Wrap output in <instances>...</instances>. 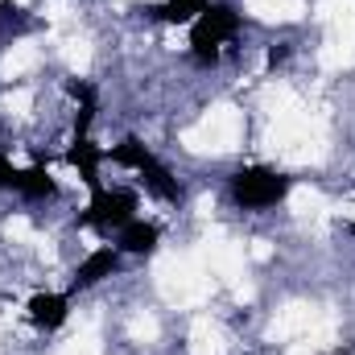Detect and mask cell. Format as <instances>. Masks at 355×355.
Listing matches in <instances>:
<instances>
[{"label": "cell", "instance_id": "8", "mask_svg": "<svg viewBox=\"0 0 355 355\" xmlns=\"http://www.w3.org/2000/svg\"><path fill=\"white\" fill-rule=\"evenodd\" d=\"M157 240H162L157 223L132 219V223H124V227H120V252H128V257H149V252L157 248Z\"/></svg>", "mask_w": 355, "mask_h": 355}, {"label": "cell", "instance_id": "3", "mask_svg": "<svg viewBox=\"0 0 355 355\" xmlns=\"http://www.w3.org/2000/svg\"><path fill=\"white\" fill-rule=\"evenodd\" d=\"M285 194H289V178L277 174V170L244 166V170L232 174V198H236V207H244V211H268V207H277Z\"/></svg>", "mask_w": 355, "mask_h": 355}, {"label": "cell", "instance_id": "5", "mask_svg": "<svg viewBox=\"0 0 355 355\" xmlns=\"http://www.w3.org/2000/svg\"><path fill=\"white\" fill-rule=\"evenodd\" d=\"M25 310H29V322L37 331H58L71 314V297L67 293H33Z\"/></svg>", "mask_w": 355, "mask_h": 355}, {"label": "cell", "instance_id": "7", "mask_svg": "<svg viewBox=\"0 0 355 355\" xmlns=\"http://www.w3.org/2000/svg\"><path fill=\"white\" fill-rule=\"evenodd\" d=\"M67 162L79 170V178L91 186V194H95V190H103V186H99V162H103V149H99L91 137H75V141H71Z\"/></svg>", "mask_w": 355, "mask_h": 355}, {"label": "cell", "instance_id": "2", "mask_svg": "<svg viewBox=\"0 0 355 355\" xmlns=\"http://www.w3.org/2000/svg\"><path fill=\"white\" fill-rule=\"evenodd\" d=\"M103 157H112L116 166H128V170H137V174L145 178V186L157 194V198H166V202H182V186H178V178L137 141V137H124L112 153H103Z\"/></svg>", "mask_w": 355, "mask_h": 355}, {"label": "cell", "instance_id": "1", "mask_svg": "<svg viewBox=\"0 0 355 355\" xmlns=\"http://www.w3.org/2000/svg\"><path fill=\"white\" fill-rule=\"evenodd\" d=\"M240 33V12L232 4H211L194 25H190V54L198 67H215L219 50Z\"/></svg>", "mask_w": 355, "mask_h": 355}, {"label": "cell", "instance_id": "9", "mask_svg": "<svg viewBox=\"0 0 355 355\" xmlns=\"http://www.w3.org/2000/svg\"><path fill=\"white\" fill-rule=\"evenodd\" d=\"M207 8H211V0H162L153 8V17L166 21V25H194Z\"/></svg>", "mask_w": 355, "mask_h": 355}, {"label": "cell", "instance_id": "6", "mask_svg": "<svg viewBox=\"0 0 355 355\" xmlns=\"http://www.w3.org/2000/svg\"><path fill=\"white\" fill-rule=\"evenodd\" d=\"M116 268H120V248H95L87 261L75 268L71 289H91V285H99L103 277H112Z\"/></svg>", "mask_w": 355, "mask_h": 355}, {"label": "cell", "instance_id": "14", "mask_svg": "<svg viewBox=\"0 0 355 355\" xmlns=\"http://www.w3.org/2000/svg\"><path fill=\"white\" fill-rule=\"evenodd\" d=\"M352 232H355V219H352Z\"/></svg>", "mask_w": 355, "mask_h": 355}, {"label": "cell", "instance_id": "13", "mask_svg": "<svg viewBox=\"0 0 355 355\" xmlns=\"http://www.w3.org/2000/svg\"><path fill=\"white\" fill-rule=\"evenodd\" d=\"M289 58V46H272L268 50V67H277V62H285Z\"/></svg>", "mask_w": 355, "mask_h": 355}, {"label": "cell", "instance_id": "10", "mask_svg": "<svg viewBox=\"0 0 355 355\" xmlns=\"http://www.w3.org/2000/svg\"><path fill=\"white\" fill-rule=\"evenodd\" d=\"M17 194H25V198H54L58 194V186H54V178L46 166H33V170H21V182H17Z\"/></svg>", "mask_w": 355, "mask_h": 355}, {"label": "cell", "instance_id": "11", "mask_svg": "<svg viewBox=\"0 0 355 355\" xmlns=\"http://www.w3.org/2000/svg\"><path fill=\"white\" fill-rule=\"evenodd\" d=\"M67 91L75 95V103H79V112H75V137H87L91 120H95V87L91 83H67Z\"/></svg>", "mask_w": 355, "mask_h": 355}, {"label": "cell", "instance_id": "4", "mask_svg": "<svg viewBox=\"0 0 355 355\" xmlns=\"http://www.w3.org/2000/svg\"><path fill=\"white\" fill-rule=\"evenodd\" d=\"M137 211V194L132 190H95L91 194L87 215H79V227H103V232H120L124 223H132Z\"/></svg>", "mask_w": 355, "mask_h": 355}, {"label": "cell", "instance_id": "12", "mask_svg": "<svg viewBox=\"0 0 355 355\" xmlns=\"http://www.w3.org/2000/svg\"><path fill=\"white\" fill-rule=\"evenodd\" d=\"M17 182H21V170L0 153V186H4V190H17Z\"/></svg>", "mask_w": 355, "mask_h": 355}]
</instances>
